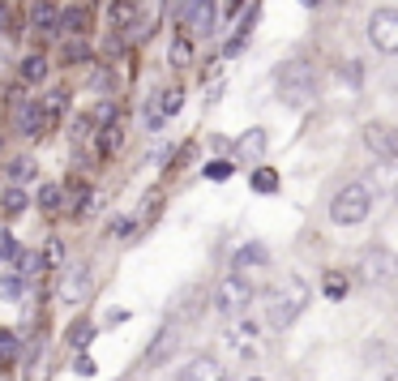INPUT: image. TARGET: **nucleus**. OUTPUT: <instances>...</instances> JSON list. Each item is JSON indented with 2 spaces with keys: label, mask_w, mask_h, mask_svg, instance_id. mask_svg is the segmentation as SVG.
Instances as JSON below:
<instances>
[{
  "label": "nucleus",
  "mask_w": 398,
  "mask_h": 381,
  "mask_svg": "<svg viewBox=\"0 0 398 381\" xmlns=\"http://www.w3.org/2000/svg\"><path fill=\"white\" fill-rule=\"evenodd\" d=\"M309 283L300 279V274H287V279H279L270 292H266V317H270V326L274 330H287L304 309H309Z\"/></svg>",
  "instance_id": "nucleus-1"
},
{
  "label": "nucleus",
  "mask_w": 398,
  "mask_h": 381,
  "mask_svg": "<svg viewBox=\"0 0 398 381\" xmlns=\"http://www.w3.org/2000/svg\"><path fill=\"white\" fill-rule=\"evenodd\" d=\"M373 202H377L373 184L356 180V184H347V189H339V193L330 197V219H334L339 227H356V223H364V219L373 214Z\"/></svg>",
  "instance_id": "nucleus-2"
},
{
  "label": "nucleus",
  "mask_w": 398,
  "mask_h": 381,
  "mask_svg": "<svg viewBox=\"0 0 398 381\" xmlns=\"http://www.w3.org/2000/svg\"><path fill=\"white\" fill-rule=\"evenodd\" d=\"M313 94H317V73H313V64H309V60H287V64L279 69V99H283L287 107H309Z\"/></svg>",
  "instance_id": "nucleus-3"
},
{
  "label": "nucleus",
  "mask_w": 398,
  "mask_h": 381,
  "mask_svg": "<svg viewBox=\"0 0 398 381\" xmlns=\"http://www.w3.org/2000/svg\"><path fill=\"white\" fill-rule=\"evenodd\" d=\"M249 305H253V283H249L244 274H227V279L214 287V309H219L223 317H244Z\"/></svg>",
  "instance_id": "nucleus-4"
},
{
  "label": "nucleus",
  "mask_w": 398,
  "mask_h": 381,
  "mask_svg": "<svg viewBox=\"0 0 398 381\" xmlns=\"http://www.w3.org/2000/svg\"><path fill=\"white\" fill-rule=\"evenodd\" d=\"M356 274H360V283H369V287L390 283V279H398V253L382 249V244L364 249V253H360V262H356Z\"/></svg>",
  "instance_id": "nucleus-5"
},
{
  "label": "nucleus",
  "mask_w": 398,
  "mask_h": 381,
  "mask_svg": "<svg viewBox=\"0 0 398 381\" xmlns=\"http://www.w3.org/2000/svg\"><path fill=\"white\" fill-rule=\"evenodd\" d=\"M369 39H373L377 51L394 56L398 51V9H373V17H369Z\"/></svg>",
  "instance_id": "nucleus-6"
},
{
  "label": "nucleus",
  "mask_w": 398,
  "mask_h": 381,
  "mask_svg": "<svg viewBox=\"0 0 398 381\" xmlns=\"http://www.w3.org/2000/svg\"><path fill=\"white\" fill-rule=\"evenodd\" d=\"M364 146H369L377 159H390V163H398V124L369 120V124H364Z\"/></svg>",
  "instance_id": "nucleus-7"
},
{
  "label": "nucleus",
  "mask_w": 398,
  "mask_h": 381,
  "mask_svg": "<svg viewBox=\"0 0 398 381\" xmlns=\"http://www.w3.org/2000/svg\"><path fill=\"white\" fill-rule=\"evenodd\" d=\"M180 26L189 34H210L214 30V0H184L180 4Z\"/></svg>",
  "instance_id": "nucleus-8"
},
{
  "label": "nucleus",
  "mask_w": 398,
  "mask_h": 381,
  "mask_svg": "<svg viewBox=\"0 0 398 381\" xmlns=\"http://www.w3.org/2000/svg\"><path fill=\"white\" fill-rule=\"evenodd\" d=\"M176 347H180V326H176V322H167V326L154 335V343L146 347V365H150V369L167 365V360L176 356Z\"/></svg>",
  "instance_id": "nucleus-9"
},
{
  "label": "nucleus",
  "mask_w": 398,
  "mask_h": 381,
  "mask_svg": "<svg viewBox=\"0 0 398 381\" xmlns=\"http://www.w3.org/2000/svg\"><path fill=\"white\" fill-rule=\"evenodd\" d=\"M176 381H227V369H223L214 356H193V360L176 373Z\"/></svg>",
  "instance_id": "nucleus-10"
},
{
  "label": "nucleus",
  "mask_w": 398,
  "mask_h": 381,
  "mask_svg": "<svg viewBox=\"0 0 398 381\" xmlns=\"http://www.w3.org/2000/svg\"><path fill=\"white\" fill-rule=\"evenodd\" d=\"M17 129H21L26 137H43V133L51 129V120H47V112H43L39 99H30V103L17 107Z\"/></svg>",
  "instance_id": "nucleus-11"
},
{
  "label": "nucleus",
  "mask_w": 398,
  "mask_h": 381,
  "mask_svg": "<svg viewBox=\"0 0 398 381\" xmlns=\"http://www.w3.org/2000/svg\"><path fill=\"white\" fill-rule=\"evenodd\" d=\"M266 146H270L266 129H249V133H244V137L236 142V159H240V163H262Z\"/></svg>",
  "instance_id": "nucleus-12"
},
{
  "label": "nucleus",
  "mask_w": 398,
  "mask_h": 381,
  "mask_svg": "<svg viewBox=\"0 0 398 381\" xmlns=\"http://www.w3.org/2000/svg\"><path fill=\"white\" fill-rule=\"evenodd\" d=\"M30 21H34L39 34H60V9H56V0H34Z\"/></svg>",
  "instance_id": "nucleus-13"
},
{
  "label": "nucleus",
  "mask_w": 398,
  "mask_h": 381,
  "mask_svg": "<svg viewBox=\"0 0 398 381\" xmlns=\"http://www.w3.org/2000/svg\"><path fill=\"white\" fill-rule=\"evenodd\" d=\"M86 296H90V266H77V270L60 283V300L77 305V300H86Z\"/></svg>",
  "instance_id": "nucleus-14"
},
{
  "label": "nucleus",
  "mask_w": 398,
  "mask_h": 381,
  "mask_svg": "<svg viewBox=\"0 0 398 381\" xmlns=\"http://www.w3.org/2000/svg\"><path fill=\"white\" fill-rule=\"evenodd\" d=\"M266 262H270V249H266V244H244V249L232 257L236 274H244V270H257V266H266Z\"/></svg>",
  "instance_id": "nucleus-15"
},
{
  "label": "nucleus",
  "mask_w": 398,
  "mask_h": 381,
  "mask_svg": "<svg viewBox=\"0 0 398 381\" xmlns=\"http://www.w3.org/2000/svg\"><path fill=\"white\" fill-rule=\"evenodd\" d=\"M60 30H69V34H86V30H90V9H86V4L64 9V13H60Z\"/></svg>",
  "instance_id": "nucleus-16"
},
{
  "label": "nucleus",
  "mask_w": 398,
  "mask_h": 381,
  "mask_svg": "<svg viewBox=\"0 0 398 381\" xmlns=\"http://www.w3.org/2000/svg\"><path fill=\"white\" fill-rule=\"evenodd\" d=\"M26 206H30V197H26V193H21L17 184H9V189L0 193V219H17V214H21Z\"/></svg>",
  "instance_id": "nucleus-17"
},
{
  "label": "nucleus",
  "mask_w": 398,
  "mask_h": 381,
  "mask_svg": "<svg viewBox=\"0 0 398 381\" xmlns=\"http://www.w3.org/2000/svg\"><path fill=\"white\" fill-rule=\"evenodd\" d=\"M232 347H236L240 356H257V352H262V343H257V326H249V322L236 326V330H232Z\"/></svg>",
  "instance_id": "nucleus-18"
},
{
  "label": "nucleus",
  "mask_w": 398,
  "mask_h": 381,
  "mask_svg": "<svg viewBox=\"0 0 398 381\" xmlns=\"http://www.w3.org/2000/svg\"><path fill=\"white\" fill-rule=\"evenodd\" d=\"M39 103H43V112H47V120L56 124V120L64 116V107H69V90H64V86H56V90H47V94H43Z\"/></svg>",
  "instance_id": "nucleus-19"
},
{
  "label": "nucleus",
  "mask_w": 398,
  "mask_h": 381,
  "mask_svg": "<svg viewBox=\"0 0 398 381\" xmlns=\"http://www.w3.org/2000/svg\"><path fill=\"white\" fill-rule=\"evenodd\" d=\"M60 60H64V64H86V60H90L86 39H81V34H73V39L64 43V51H60Z\"/></svg>",
  "instance_id": "nucleus-20"
},
{
  "label": "nucleus",
  "mask_w": 398,
  "mask_h": 381,
  "mask_svg": "<svg viewBox=\"0 0 398 381\" xmlns=\"http://www.w3.org/2000/svg\"><path fill=\"white\" fill-rule=\"evenodd\" d=\"M171 64H176V69H189V64H193V39H189V34H176V39H171Z\"/></svg>",
  "instance_id": "nucleus-21"
},
{
  "label": "nucleus",
  "mask_w": 398,
  "mask_h": 381,
  "mask_svg": "<svg viewBox=\"0 0 398 381\" xmlns=\"http://www.w3.org/2000/svg\"><path fill=\"white\" fill-rule=\"evenodd\" d=\"M43 77H47V60H43L39 51H34V56H26V60H21V81H30V86H39Z\"/></svg>",
  "instance_id": "nucleus-22"
},
{
  "label": "nucleus",
  "mask_w": 398,
  "mask_h": 381,
  "mask_svg": "<svg viewBox=\"0 0 398 381\" xmlns=\"http://www.w3.org/2000/svg\"><path fill=\"white\" fill-rule=\"evenodd\" d=\"M107 17H111V26H116V30L137 26V9H133L129 0H111V13H107Z\"/></svg>",
  "instance_id": "nucleus-23"
},
{
  "label": "nucleus",
  "mask_w": 398,
  "mask_h": 381,
  "mask_svg": "<svg viewBox=\"0 0 398 381\" xmlns=\"http://www.w3.org/2000/svg\"><path fill=\"white\" fill-rule=\"evenodd\" d=\"M60 206H64V189H60V184H39V210L51 214V210H60Z\"/></svg>",
  "instance_id": "nucleus-24"
},
{
  "label": "nucleus",
  "mask_w": 398,
  "mask_h": 381,
  "mask_svg": "<svg viewBox=\"0 0 398 381\" xmlns=\"http://www.w3.org/2000/svg\"><path fill=\"white\" fill-rule=\"evenodd\" d=\"M90 197H94V193H90V184H81V180H77V184H69V197H64V206H69L73 214H81V210L90 206Z\"/></svg>",
  "instance_id": "nucleus-25"
},
{
  "label": "nucleus",
  "mask_w": 398,
  "mask_h": 381,
  "mask_svg": "<svg viewBox=\"0 0 398 381\" xmlns=\"http://www.w3.org/2000/svg\"><path fill=\"white\" fill-rule=\"evenodd\" d=\"M56 266H64V244L60 240H47L43 253H39V270H56Z\"/></svg>",
  "instance_id": "nucleus-26"
},
{
  "label": "nucleus",
  "mask_w": 398,
  "mask_h": 381,
  "mask_svg": "<svg viewBox=\"0 0 398 381\" xmlns=\"http://www.w3.org/2000/svg\"><path fill=\"white\" fill-rule=\"evenodd\" d=\"M154 99H159L163 116H176V112H180V103H184V90H180V86H167V90H159Z\"/></svg>",
  "instance_id": "nucleus-27"
},
{
  "label": "nucleus",
  "mask_w": 398,
  "mask_h": 381,
  "mask_svg": "<svg viewBox=\"0 0 398 381\" xmlns=\"http://www.w3.org/2000/svg\"><path fill=\"white\" fill-rule=\"evenodd\" d=\"M4 172H9V180H13V184H21V180H30V176H34V159H30V154H17Z\"/></svg>",
  "instance_id": "nucleus-28"
},
{
  "label": "nucleus",
  "mask_w": 398,
  "mask_h": 381,
  "mask_svg": "<svg viewBox=\"0 0 398 381\" xmlns=\"http://www.w3.org/2000/svg\"><path fill=\"white\" fill-rule=\"evenodd\" d=\"M322 292H326L330 300H343V296H347V274H339V270H326V279H322Z\"/></svg>",
  "instance_id": "nucleus-29"
},
{
  "label": "nucleus",
  "mask_w": 398,
  "mask_h": 381,
  "mask_svg": "<svg viewBox=\"0 0 398 381\" xmlns=\"http://www.w3.org/2000/svg\"><path fill=\"white\" fill-rule=\"evenodd\" d=\"M253 189H257V193H274V189H279V172L257 167V172H253Z\"/></svg>",
  "instance_id": "nucleus-30"
},
{
  "label": "nucleus",
  "mask_w": 398,
  "mask_h": 381,
  "mask_svg": "<svg viewBox=\"0 0 398 381\" xmlns=\"http://www.w3.org/2000/svg\"><path fill=\"white\" fill-rule=\"evenodd\" d=\"M236 172V163H227V159H214V163H206V180H227Z\"/></svg>",
  "instance_id": "nucleus-31"
},
{
  "label": "nucleus",
  "mask_w": 398,
  "mask_h": 381,
  "mask_svg": "<svg viewBox=\"0 0 398 381\" xmlns=\"http://www.w3.org/2000/svg\"><path fill=\"white\" fill-rule=\"evenodd\" d=\"M137 227H141L137 219H116V223H111V236H116V240H133Z\"/></svg>",
  "instance_id": "nucleus-32"
},
{
  "label": "nucleus",
  "mask_w": 398,
  "mask_h": 381,
  "mask_svg": "<svg viewBox=\"0 0 398 381\" xmlns=\"http://www.w3.org/2000/svg\"><path fill=\"white\" fill-rule=\"evenodd\" d=\"M0 296H4V300H17V296H21V274H4V279H0Z\"/></svg>",
  "instance_id": "nucleus-33"
},
{
  "label": "nucleus",
  "mask_w": 398,
  "mask_h": 381,
  "mask_svg": "<svg viewBox=\"0 0 398 381\" xmlns=\"http://www.w3.org/2000/svg\"><path fill=\"white\" fill-rule=\"evenodd\" d=\"M0 356H4V360L17 356V335H13V330H0Z\"/></svg>",
  "instance_id": "nucleus-34"
},
{
  "label": "nucleus",
  "mask_w": 398,
  "mask_h": 381,
  "mask_svg": "<svg viewBox=\"0 0 398 381\" xmlns=\"http://www.w3.org/2000/svg\"><path fill=\"white\" fill-rule=\"evenodd\" d=\"M90 339H94V330H90V326H77V330L69 335V343H73V347H86Z\"/></svg>",
  "instance_id": "nucleus-35"
},
{
  "label": "nucleus",
  "mask_w": 398,
  "mask_h": 381,
  "mask_svg": "<svg viewBox=\"0 0 398 381\" xmlns=\"http://www.w3.org/2000/svg\"><path fill=\"white\" fill-rule=\"evenodd\" d=\"M9 257H13V236L0 232V262H9Z\"/></svg>",
  "instance_id": "nucleus-36"
},
{
  "label": "nucleus",
  "mask_w": 398,
  "mask_h": 381,
  "mask_svg": "<svg viewBox=\"0 0 398 381\" xmlns=\"http://www.w3.org/2000/svg\"><path fill=\"white\" fill-rule=\"evenodd\" d=\"M77 373L90 377V373H94V360H90V356H77Z\"/></svg>",
  "instance_id": "nucleus-37"
},
{
  "label": "nucleus",
  "mask_w": 398,
  "mask_h": 381,
  "mask_svg": "<svg viewBox=\"0 0 398 381\" xmlns=\"http://www.w3.org/2000/svg\"><path fill=\"white\" fill-rule=\"evenodd\" d=\"M4 26H9V4L0 0V30H4Z\"/></svg>",
  "instance_id": "nucleus-38"
},
{
  "label": "nucleus",
  "mask_w": 398,
  "mask_h": 381,
  "mask_svg": "<svg viewBox=\"0 0 398 381\" xmlns=\"http://www.w3.org/2000/svg\"><path fill=\"white\" fill-rule=\"evenodd\" d=\"M386 381H398V373H390V377H386Z\"/></svg>",
  "instance_id": "nucleus-39"
},
{
  "label": "nucleus",
  "mask_w": 398,
  "mask_h": 381,
  "mask_svg": "<svg viewBox=\"0 0 398 381\" xmlns=\"http://www.w3.org/2000/svg\"><path fill=\"white\" fill-rule=\"evenodd\" d=\"M339 4H343V0H339Z\"/></svg>",
  "instance_id": "nucleus-40"
}]
</instances>
